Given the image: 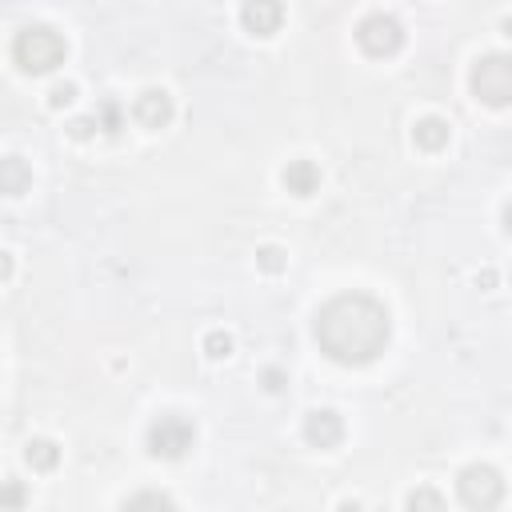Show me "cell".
<instances>
[{
    "instance_id": "6da1fadb",
    "label": "cell",
    "mask_w": 512,
    "mask_h": 512,
    "mask_svg": "<svg viewBox=\"0 0 512 512\" xmlns=\"http://www.w3.org/2000/svg\"><path fill=\"white\" fill-rule=\"evenodd\" d=\"M312 332H316V344H320L324 356H332L336 364L356 368V364H368L384 352L392 320H388V308L376 296L340 292L328 304H320Z\"/></svg>"
},
{
    "instance_id": "cb8c5ba5",
    "label": "cell",
    "mask_w": 512,
    "mask_h": 512,
    "mask_svg": "<svg viewBox=\"0 0 512 512\" xmlns=\"http://www.w3.org/2000/svg\"><path fill=\"white\" fill-rule=\"evenodd\" d=\"M340 512H360V504H352V500H348V504H344Z\"/></svg>"
},
{
    "instance_id": "2e32d148",
    "label": "cell",
    "mask_w": 512,
    "mask_h": 512,
    "mask_svg": "<svg viewBox=\"0 0 512 512\" xmlns=\"http://www.w3.org/2000/svg\"><path fill=\"white\" fill-rule=\"evenodd\" d=\"M24 500H28L24 480H4V484H0V512H20Z\"/></svg>"
},
{
    "instance_id": "ffe728a7",
    "label": "cell",
    "mask_w": 512,
    "mask_h": 512,
    "mask_svg": "<svg viewBox=\"0 0 512 512\" xmlns=\"http://www.w3.org/2000/svg\"><path fill=\"white\" fill-rule=\"evenodd\" d=\"M92 132H96V116H76V120L68 124V136H72V140H88Z\"/></svg>"
},
{
    "instance_id": "e0dca14e",
    "label": "cell",
    "mask_w": 512,
    "mask_h": 512,
    "mask_svg": "<svg viewBox=\"0 0 512 512\" xmlns=\"http://www.w3.org/2000/svg\"><path fill=\"white\" fill-rule=\"evenodd\" d=\"M204 352H208L212 360L232 356V336H228V332H220V328H216V332H208V336H204Z\"/></svg>"
},
{
    "instance_id": "9c48e42d",
    "label": "cell",
    "mask_w": 512,
    "mask_h": 512,
    "mask_svg": "<svg viewBox=\"0 0 512 512\" xmlns=\"http://www.w3.org/2000/svg\"><path fill=\"white\" fill-rule=\"evenodd\" d=\"M240 20H244V28H248L252 36H272V32L280 28V20H284V4H276V0L244 4V8H240Z\"/></svg>"
},
{
    "instance_id": "5bb4252c",
    "label": "cell",
    "mask_w": 512,
    "mask_h": 512,
    "mask_svg": "<svg viewBox=\"0 0 512 512\" xmlns=\"http://www.w3.org/2000/svg\"><path fill=\"white\" fill-rule=\"evenodd\" d=\"M120 512H176V504H172V496H164V492H136V496L124 500Z\"/></svg>"
},
{
    "instance_id": "44dd1931",
    "label": "cell",
    "mask_w": 512,
    "mask_h": 512,
    "mask_svg": "<svg viewBox=\"0 0 512 512\" xmlns=\"http://www.w3.org/2000/svg\"><path fill=\"white\" fill-rule=\"evenodd\" d=\"M72 96H76V84H56L48 92V108H64V104H72Z\"/></svg>"
},
{
    "instance_id": "8992f818",
    "label": "cell",
    "mask_w": 512,
    "mask_h": 512,
    "mask_svg": "<svg viewBox=\"0 0 512 512\" xmlns=\"http://www.w3.org/2000/svg\"><path fill=\"white\" fill-rule=\"evenodd\" d=\"M356 44L368 52V56H392L400 44H404V28L396 16L388 12H368L360 24H356Z\"/></svg>"
},
{
    "instance_id": "7a4b0ae2",
    "label": "cell",
    "mask_w": 512,
    "mask_h": 512,
    "mask_svg": "<svg viewBox=\"0 0 512 512\" xmlns=\"http://www.w3.org/2000/svg\"><path fill=\"white\" fill-rule=\"evenodd\" d=\"M64 52H68L64 48V36L56 28H48V24H28L12 40V60L28 76H44V72L60 68L64 64Z\"/></svg>"
},
{
    "instance_id": "d6986e66",
    "label": "cell",
    "mask_w": 512,
    "mask_h": 512,
    "mask_svg": "<svg viewBox=\"0 0 512 512\" xmlns=\"http://www.w3.org/2000/svg\"><path fill=\"white\" fill-rule=\"evenodd\" d=\"M96 128H104V132H120V108H116L112 100H104V104H100V116H96Z\"/></svg>"
},
{
    "instance_id": "3957f363",
    "label": "cell",
    "mask_w": 512,
    "mask_h": 512,
    "mask_svg": "<svg viewBox=\"0 0 512 512\" xmlns=\"http://www.w3.org/2000/svg\"><path fill=\"white\" fill-rule=\"evenodd\" d=\"M456 496L472 512H492L504 500V476L492 464H468L456 480Z\"/></svg>"
},
{
    "instance_id": "30bf717a",
    "label": "cell",
    "mask_w": 512,
    "mask_h": 512,
    "mask_svg": "<svg viewBox=\"0 0 512 512\" xmlns=\"http://www.w3.org/2000/svg\"><path fill=\"white\" fill-rule=\"evenodd\" d=\"M280 180H284V188H288L292 196H312V192L320 188V168H316L312 160H292Z\"/></svg>"
},
{
    "instance_id": "4fadbf2b",
    "label": "cell",
    "mask_w": 512,
    "mask_h": 512,
    "mask_svg": "<svg viewBox=\"0 0 512 512\" xmlns=\"http://www.w3.org/2000/svg\"><path fill=\"white\" fill-rule=\"evenodd\" d=\"M24 460H28L36 472H52V468L60 464V448H56V440H48V436H32V440L24 444Z\"/></svg>"
},
{
    "instance_id": "ac0fdd59",
    "label": "cell",
    "mask_w": 512,
    "mask_h": 512,
    "mask_svg": "<svg viewBox=\"0 0 512 512\" xmlns=\"http://www.w3.org/2000/svg\"><path fill=\"white\" fill-rule=\"evenodd\" d=\"M256 264L264 268V272H284V248H276V244H264L260 252H256Z\"/></svg>"
},
{
    "instance_id": "277c9868",
    "label": "cell",
    "mask_w": 512,
    "mask_h": 512,
    "mask_svg": "<svg viewBox=\"0 0 512 512\" xmlns=\"http://www.w3.org/2000/svg\"><path fill=\"white\" fill-rule=\"evenodd\" d=\"M472 92H476V100H484L492 108H504L512 100V60L504 52H488L484 60H476Z\"/></svg>"
},
{
    "instance_id": "8fae6325",
    "label": "cell",
    "mask_w": 512,
    "mask_h": 512,
    "mask_svg": "<svg viewBox=\"0 0 512 512\" xmlns=\"http://www.w3.org/2000/svg\"><path fill=\"white\" fill-rule=\"evenodd\" d=\"M28 184H32L28 160L24 156H4L0 160V192L4 196H20V192H28Z\"/></svg>"
},
{
    "instance_id": "ba28073f",
    "label": "cell",
    "mask_w": 512,
    "mask_h": 512,
    "mask_svg": "<svg viewBox=\"0 0 512 512\" xmlns=\"http://www.w3.org/2000/svg\"><path fill=\"white\" fill-rule=\"evenodd\" d=\"M132 116H136L144 128H164V124L172 120V96H168L164 88H148V92L136 96Z\"/></svg>"
},
{
    "instance_id": "7402d4cb",
    "label": "cell",
    "mask_w": 512,
    "mask_h": 512,
    "mask_svg": "<svg viewBox=\"0 0 512 512\" xmlns=\"http://www.w3.org/2000/svg\"><path fill=\"white\" fill-rule=\"evenodd\" d=\"M264 388H268V392H280V388H284V372H280V368H268V372H264Z\"/></svg>"
},
{
    "instance_id": "9a60e30c",
    "label": "cell",
    "mask_w": 512,
    "mask_h": 512,
    "mask_svg": "<svg viewBox=\"0 0 512 512\" xmlns=\"http://www.w3.org/2000/svg\"><path fill=\"white\" fill-rule=\"evenodd\" d=\"M408 512H444V496L436 492V488H412L408 492V504H404Z\"/></svg>"
},
{
    "instance_id": "7c38bea8",
    "label": "cell",
    "mask_w": 512,
    "mask_h": 512,
    "mask_svg": "<svg viewBox=\"0 0 512 512\" xmlns=\"http://www.w3.org/2000/svg\"><path fill=\"white\" fill-rule=\"evenodd\" d=\"M448 136H452V128H448V120H440V116H424V120H416V128H412V140H416V148H424V152H440V148L448 144Z\"/></svg>"
},
{
    "instance_id": "52a82bcc",
    "label": "cell",
    "mask_w": 512,
    "mask_h": 512,
    "mask_svg": "<svg viewBox=\"0 0 512 512\" xmlns=\"http://www.w3.org/2000/svg\"><path fill=\"white\" fill-rule=\"evenodd\" d=\"M304 440L312 448H336L344 440V420L332 408H316L304 416Z\"/></svg>"
},
{
    "instance_id": "5b68a950",
    "label": "cell",
    "mask_w": 512,
    "mask_h": 512,
    "mask_svg": "<svg viewBox=\"0 0 512 512\" xmlns=\"http://www.w3.org/2000/svg\"><path fill=\"white\" fill-rule=\"evenodd\" d=\"M192 440H196L192 420H184V416H176V412L152 420V428H148V452H152V456H164V460H180V456L192 448Z\"/></svg>"
},
{
    "instance_id": "603a6c76",
    "label": "cell",
    "mask_w": 512,
    "mask_h": 512,
    "mask_svg": "<svg viewBox=\"0 0 512 512\" xmlns=\"http://www.w3.org/2000/svg\"><path fill=\"white\" fill-rule=\"evenodd\" d=\"M8 276H12V256H8L4 248H0V284H4Z\"/></svg>"
}]
</instances>
